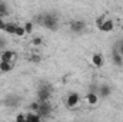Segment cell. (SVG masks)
<instances>
[{
	"mask_svg": "<svg viewBox=\"0 0 123 122\" xmlns=\"http://www.w3.org/2000/svg\"><path fill=\"white\" fill-rule=\"evenodd\" d=\"M42 26L52 32H56L59 29V19H57V16H55L52 13L43 14V25Z\"/></svg>",
	"mask_w": 123,
	"mask_h": 122,
	"instance_id": "obj_1",
	"label": "cell"
},
{
	"mask_svg": "<svg viewBox=\"0 0 123 122\" xmlns=\"http://www.w3.org/2000/svg\"><path fill=\"white\" fill-rule=\"evenodd\" d=\"M52 99V86L44 83V85H40L39 89H37V101L39 102H46V101H50Z\"/></svg>",
	"mask_w": 123,
	"mask_h": 122,
	"instance_id": "obj_2",
	"label": "cell"
},
{
	"mask_svg": "<svg viewBox=\"0 0 123 122\" xmlns=\"http://www.w3.org/2000/svg\"><path fill=\"white\" fill-rule=\"evenodd\" d=\"M52 111H53V106L50 103V101H46V102H39V109H37V114L42 116V119H46L52 115Z\"/></svg>",
	"mask_w": 123,
	"mask_h": 122,
	"instance_id": "obj_3",
	"label": "cell"
},
{
	"mask_svg": "<svg viewBox=\"0 0 123 122\" xmlns=\"http://www.w3.org/2000/svg\"><path fill=\"white\" fill-rule=\"evenodd\" d=\"M79 103H80V95H79L77 92H72V93L67 95V98H66V106H67L69 109L77 108Z\"/></svg>",
	"mask_w": 123,
	"mask_h": 122,
	"instance_id": "obj_4",
	"label": "cell"
},
{
	"mask_svg": "<svg viewBox=\"0 0 123 122\" xmlns=\"http://www.w3.org/2000/svg\"><path fill=\"white\" fill-rule=\"evenodd\" d=\"M86 27H87V25L85 20H73L70 23V30L73 33H82L86 30Z\"/></svg>",
	"mask_w": 123,
	"mask_h": 122,
	"instance_id": "obj_5",
	"label": "cell"
},
{
	"mask_svg": "<svg viewBox=\"0 0 123 122\" xmlns=\"http://www.w3.org/2000/svg\"><path fill=\"white\" fill-rule=\"evenodd\" d=\"M17 59V53L10 50V49H3L0 55V61H7V62H14Z\"/></svg>",
	"mask_w": 123,
	"mask_h": 122,
	"instance_id": "obj_6",
	"label": "cell"
},
{
	"mask_svg": "<svg viewBox=\"0 0 123 122\" xmlns=\"http://www.w3.org/2000/svg\"><path fill=\"white\" fill-rule=\"evenodd\" d=\"M113 29H115V23L112 19H105L103 25L99 27V30L103 32V33H110V32H113Z\"/></svg>",
	"mask_w": 123,
	"mask_h": 122,
	"instance_id": "obj_7",
	"label": "cell"
},
{
	"mask_svg": "<svg viewBox=\"0 0 123 122\" xmlns=\"http://www.w3.org/2000/svg\"><path fill=\"white\" fill-rule=\"evenodd\" d=\"M97 95L99 98H109L112 95V88L109 85H100L97 88Z\"/></svg>",
	"mask_w": 123,
	"mask_h": 122,
	"instance_id": "obj_8",
	"label": "cell"
},
{
	"mask_svg": "<svg viewBox=\"0 0 123 122\" xmlns=\"http://www.w3.org/2000/svg\"><path fill=\"white\" fill-rule=\"evenodd\" d=\"M20 103V98L16 96V95H10L4 99V105L6 106H10V108H16L17 105Z\"/></svg>",
	"mask_w": 123,
	"mask_h": 122,
	"instance_id": "obj_9",
	"label": "cell"
},
{
	"mask_svg": "<svg viewBox=\"0 0 123 122\" xmlns=\"http://www.w3.org/2000/svg\"><path fill=\"white\" fill-rule=\"evenodd\" d=\"M86 102H87L89 105H92V106L97 105V103H99V95H97V92H94V91L87 92V95H86Z\"/></svg>",
	"mask_w": 123,
	"mask_h": 122,
	"instance_id": "obj_10",
	"label": "cell"
},
{
	"mask_svg": "<svg viewBox=\"0 0 123 122\" xmlns=\"http://www.w3.org/2000/svg\"><path fill=\"white\" fill-rule=\"evenodd\" d=\"M14 68V62H7V61H0V72L7 73Z\"/></svg>",
	"mask_w": 123,
	"mask_h": 122,
	"instance_id": "obj_11",
	"label": "cell"
},
{
	"mask_svg": "<svg viewBox=\"0 0 123 122\" xmlns=\"http://www.w3.org/2000/svg\"><path fill=\"white\" fill-rule=\"evenodd\" d=\"M112 61H113V63L116 66H122L123 65V56L117 52V49H113V52H112Z\"/></svg>",
	"mask_w": 123,
	"mask_h": 122,
	"instance_id": "obj_12",
	"label": "cell"
},
{
	"mask_svg": "<svg viewBox=\"0 0 123 122\" xmlns=\"http://www.w3.org/2000/svg\"><path fill=\"white\" fill-rule=\"evenodd\" d=\"M92 63H93V66H96V68H102L103 66V56L100 53H93Z\"/></svg>",
	"mask_w": 123,
	"mask_h": 122,
	"instance_id": "obj_13",
	"label": "cell"
},
{
	"mask_svg": "<svg viewBox=\"0 0 123 122\" xmlns=\"http://www.w3.org/2000/svg\"><path fill=\"white\" fill-rule=\"evenodd\" d=\"M40 119H42V116L37 112H34V111H31V112H29L26 115V121H40Z\"/></svg>",
	"mask_w": 123,
	"mask_h": 122,
	"instance_id": "obj_14",
	"label": "cell"
},
{
	"mask_svg": "<svg viewBox=\"0 0 123 122\" xmlns=\"http://www.w3.org/2000/svg\"><path fill=\"white\" fill-rule=\"evenodd\" d=\"M16 26H17V25H14V23H6L3 30L6 32V33H9V34H14V32H16Z\"/></svg>",
	"mask_w": 123,
	"mask_h": 122,
	"instance_id": "obj_15",
	"label": "cell"
},
{
	"mask_svg": "<svg viewBox=\"0 0 123 122\" xmlns=\"http://www.w3.org/2000/svg\"><path fill=\"white\" fill-rule=\"evenodd\" d=\"M14 34L16 36H19V37H23L25 34H26V30H25V26H16V32H14Z\"/></svg>",
	"mask_w": 123,
	"mask_h": 122,
	"instance_id": "obj_16",
	"label": "cell"
},
{
	"mask_svg": "<svg viewBox=\"0 0 123 122\" xmlns=\"http://www.w3.org/2000/svg\"><path fill=\"white\" fill-rule=\"evenodd\" d=\"M29 61H30L31 63H36V65H39V63L42 62V56H39L37 53H33L30 58H29Z\"/></svg>",
	"mask_w": 123,
	"mask_h": 122,
	"instance_id": "obj_17",
	"label": "cell"
},
{
	"mask_svg": "<svg viewBox=\"0 0 123 122\" xmlns=\"http://www.w3.org/2000/svg\"><path fill=\"white\" fill-rule=\"evenodd\" d=\"M7 4L6 3H0V17H4L7 16Z\"/></svg>",
	"mask_w": 123,
	"mask_h": 122,
	"instance_id": "obj_18",
	"label": "cell"
},
{
	"mask_svg": "<svg viewBox=\"0 0 123 122\" xmlns=\"http://www.w3.org/2000/svg\"><path fill=\"white\" fill-rule=\"evenodd\" d=\"M31 45H33V46H42V45H43V39H42L40 36H36V37L31 39Z\"/></svg>",
	"mask_w": 123,
	"mask_h": 122,
	"instance_id": "obj_19",
	"label": "cell"
},
{
	"mask_svg": "<svg viewBox=\"0 0 123 122\" xmlns=\"http://www.w3.org/2000/svg\"><path fill=\"white\" fill-rule=\"evenodd\" d=\"M25 30H26V34H30L33 32V22H27L25 25Z\"/></svg>",
	"mask_w": 123,
	"mask_h": 122,
	"instance_id": "obj_20",
	"label": "cell"
},
{
	"mask_svg": "<svg viewBox=\"0 0 123 122\" xmlns=\"http://www.w3.org/2000/svg\"><path fill=\"white\" fill-rule=\"evenodd\" d=\"M29 109H30V111H34V112H37V109H39V101L31 102L30 105H29Z\"/></svg>",
	"mask_w": 123,
	"mask_h": 122,
	"instance_id": "obj_21",
	"label": "cell"
},
{
	"mask_svg": "<svg viewBox=\"0 0 123 122\" xmlns=\"http://www.w3.org/2000/svg\"><path fill=\"white\" fill-rule=\"evenodd\" d=\"M34 23H37V25H43V14H37V16H34V20H33Z\"/></svg>",
	"mask_w": 123,
	"mask_h": 122,
	"instance_id": "obj_22",
	"label": "cell"
},
{
	"mask_svg": "<svg viewBox=\"0 0 123 122\" xmlns=\"http://www.w3.org/2000/svg\"><path fill=\"white\" fill-rule=\"evenodd\" d=\"M105 19H106V16H105V14H103V16H100V17H97V19H96V26H97V27H100V26L103 25Z\"/></svg>",
	"mask_w": 123,
	"mask_h": 122,
	"instance_id": "obj_23",
	"label": "cell"
},
{
	"mask_svg": "<svg viewBox=\"0 0 123 122\" xmlns=\"http://www.w3.org/2000/svg\"><path fill=\"white\" fill-rule=\"evenodd\" d=\"M16 121H17V122H26V115H23V114H19V115L16 116Z\"/></svg>",
	"mask_w": 123,
	"mask_h": 122,
	"instance_id": "obj_24",
	"label": "cell"
},
{
	"mask_svg": "<svg viewBox=\"0 0 123 122\" xmlns=\"http://www.w3.org/2000/svg\"><path fill=\"white\" fill-rule=\"evenodd\" d=\"M6 43H7V42H6L3 37H0V50H3V49L6 47Z\"/></svg>",
	"mask_w": 123,
	"mask_h": 122,
	"instance_id": "obj_25",
	"label": "cell"
},
{
	"mask_svg": "<svg viewBox=\"0 0 123 122\" xmlns=\"http://www.w3.org/2000/svg\"><path fill=\"white\" fill-rule=\"evenodd\" d=\"M117 52H119V53H120V55L123 56V42L120 43V45H119V46H117Z\"/></svg>",
	"mask_w": 123,
	"mask_h": 122,
	"instance_id": "obj_26",
	"label": "cell"
},
{
	"mask_svg": "<svg viewBox=\"0 0 123 122\" xmlns=\"http://www.w3.org/2000/svg\"><path fill=\"white\" fill-rule=\"evenodd\" d=\"M4 25H6V23H4V19H1V17H0V30H3V29H4Z\"/></svg>",
	"mask_w": 123,
	"mask_h": 122,
	"instance_id": "obj_27",
	"label": "cell"
}]
</instances>
